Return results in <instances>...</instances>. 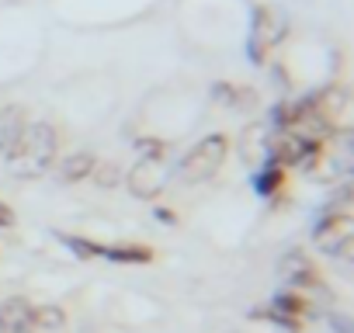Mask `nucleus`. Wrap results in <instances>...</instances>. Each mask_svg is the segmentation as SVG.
<instances>
[{
  "mask_svg": "<svg viewBox=\"0 0 354 333\" xmlns=\"http://www.w3.org/2000/svg\"><path fill=\"white\" fill-rule=\"evenodd\" d=\"M32 326L35 330H63L66 312L59 305H39V309H32Z\"/></svg>",
  "mask_w": 354,
  "mask_h": 333,
  "instance_id": "obj_10",
  "label": "nucleus"
},
{
  "mask_svg": "<svg viewBox=\"0 0 354 333\" xmlns=\"http://www.w3.org/2000/svg\"><path fill=\"white\" fill-rule=\"evenodd\" d=\"M25 111L18 104H8V108H0V153L11 156V149L18 146L21 132H25Z\"/></svg>",
  "mask_w": 354,
  "mask_h": 333,
  "instance_id": "obj_7",
  "label": "nucleus"
},
{
  "mask_svg": "<svg viewBox=\"0 0 354 333\" xmlns=\"http://www.w3.org/2000/svg\"><path fill=\"white\" fill-rule=\"evenodd\" d=\"M271 312L299 319V316L306 312V298H302V295H295V292H281V295H274V298H271Z\"/></svg>",
  "mask_w": 354,
  "mask_h": 333,
  "instance_id": "obj_11",
  "label": "nucleus"
},
{
  "mask_svg": "<svg viewBox=\"0 0 354 333\" xmlns=\"http://www.w3.org/2000/svg\"><path fill=\"white\" fill-rule=\"evenodd\" d=\"M59 153V135L49 122H28L18 146L11 149L8 163L18 178H42L49 174V166Z\"/></svg>",
  "mask_w": 354,
  "mask_h": 333,
  "instance_id": "obj_1",
  "label": "nucleus"
},
{
  "mask_svg": "<svg viewBox=\"0 0 354 333\" xmlns=\"http://www.w3.org/2000/svg\"><path fill=\"white\" fill-rule=\"evenodd\" d=\"M0 226H15V212L4 202H0Z\"/></svg>",
  "mask_w": 354,
  "mask_h": 333,
  "instance_id": "obj_15",
  "label": "nucleus"
},
{
  "mask_svg": "<svg viewBox=\"0 0 354 333\" xmlns=\"http://www.w3.org/2000/svg\"><path fill=\"white\" fill-rule=\"evenodd\" d=\"M94 156L91 153H73V156H66L63 163H59V174H63V181H84V178H91L94 174Z\"/></svg>",
  "mask_w": 354,
  "mask_h": 333,
  "instance_id": "obj_8",
  "label": "nucleus"
},
{
  "mask_svg": "<svg viewBox=\"0 0 354 333\" xmlns=\"http://www.w3.org/2000/svg\"><path fill=\"white\" fill-rule=\"evenodd\" d=\"M139 153H146V160H163V142H153V139H139L136 142Z\"/></svg>",
  "mask_w": 354,
  "mask_h": 333,
  "instance_id": "obj_14",
  "label": "nucleus"
},
{
  "mask_svg": "<svg viewBox=\"0 0 354 333\" xmlns=\"http://www.w3.org/2000/svg\"><path fill=\"white\" fill-rule=\"evenodd\" d=\"M101 257H108L115 264H149L153 250H146V247H101Z\"/></svg>",
  "mask_w": 354,
  "mask_h": 333,
  "instance_id": "obj_9",
  "label": "nucleus"
},
{
  "mask_svg": "<svg viewBox=\"0 0 354 333\" xmlns=\"http://www.w3.org/2000/svg\"><path fill=\"white\" fill-rule=\"evenodd\" d=\"M278 271H281V278H285L288 285H295V288H309V285H316V267H313V260H309L302 250L285 254L281 264H278Z\"/></svg>",
  "mask_w": 354,
  "mask_h": 333,
  "instance_id": "obj_6",
  "label": "nucleus"
},
{
  "mask_svg": "<svg viewBox=\"0 0 354 333\" xmlns=\"http://www.w3.org/2000/svg\"><path fill=\"white\" fill-rule=\"evenodd\" d=\"M156 219H160V222H170V226L177 222V219H174V212H167V209H156Z\"/></svg>",
  "mask_w": 354,
  "mask_h": 333,
  "instance_id": "obj_17",
  "label": "nucleus"
},
{
  "mask_svg": "<svg viewBox=\"0 0 354 333\" xmlns=\"http://www.w3.org/2000/svg\"><path fill=\"white\" fill-rule=\"evenodd\" d=\"M59 240H63V247H66V250H73L80 260L101 257V247H97V243H91V240H80V236H70V233H59Z\"/></svg>",
  "mask_w": 354,
  "mask_h": 333,
  "instance_id": "obj_12",
  "label": "nucleus"
},
{
  "mask_svg": "<svg viewBox=\"0 0 354 333\" xmlns=\"http://www.w3.org/2000/svg\"><path fill=\"white\" fill-rule=\"evenodd\" d=\"M226 153H230V139H226V135H219V132L205 135L202 142H195V146L185 153L181 163H177V178L188 181V184L209 181V178L219 171V166H223Z\"/></svg>",
  "mask_w": 354,
  "mask_h": 333,
  "instance_id": "obj_2",
  "label": "nucleus"
},
{
  "mask_svg": "<svg viewBox=\"0 0 354 333\" xmlns=\"http://www.w3.org/2000/svg\"><path fill=\"white\" fill-rule=\"evenodd\" d=\"M32 309L25 298H4L0 302V333H32Z\"/></svg>",
  "mask_w": 354,
  "mask_h": 333,
  "instance_id": "obj_5",
  "label": "nucleus"
},
{
  "mask_svg": "<svg viewBox=\"0 0 354 333\" xmlns=\"http://www.w3.org/2000/svg\"><path fill=\"white\" fill-rule=\"evenodd\" d=\"M257 195H274L278 188H281V171H278V166H274V160L268 156V171L264 174H257Z\"/></svg>",
  "mask_w": 354,
  "mask_h": 333,
  "instance_id": "obj_13",
  "label": "nucleus"
},
{
  "mask_svg": "<svg viewBox=\"0 0 354 333\" xmlns=\"http://www.w3.org/2000/svg\"><path fill=\"white\" fill-rule=\"evenodd\" d=\"M319 142L313 139H302L299 132H288L281 129L278 139H271V160L274 163H288V166H313L319 160Z\"/></svg>",
  "mask_w": 354,
  "mask_h": 333,
  "instance_id": "obj_3",
  "label": "nucleus"
},
{
  "mask_svg": "<svg viewBox=\"0 0 354 333\" xmlns=\"http://www.w3.org/2000/svg\"><path fill=\"white\" fill-rule=\"evenodd\" d=\"M285 28H288V21H285L281 11H274V8H261V11H257L254 35H250V53H254L257 63L264 59V49H274V46L281 42Z\"/></svg>",
  "mask_w": 354,
  "mask_h": 333,
  "instance_id": "obj_4",
  "label": "nucleus"
},
{
  "mask_svg": "<svg viewBox=\"0 0 354 333\" xmlns=\"http://www.w3.org/2000/svg\"><path fill=\"white\" fill-rule=\"evenodd\" d=\"M115 181H118V171H104V174H101V184H104V188L115 184Z\"/></svg>",
  "mask_w": 354,
  "mask_h": 333,
  "instance_id": "obj_16",
  "label": "nucleus"
}]
</instances>
